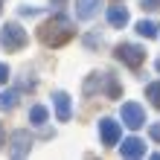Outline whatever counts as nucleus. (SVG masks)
Segmentation results:
<instances>
[{
    "instance_id": "obj_17",
    "label": "nucleus",
    "mask_w": 160,
    "mask_h": 160,
    "mask_svg": "<svg viewBox=\"0 0 160 160\" xmlns=\"http://www.w3.org/2000/svg\"><path fill=\"white\" fill-rule=\"evenodd\" d=\"M6 82H9V67L0 61V84H6Z\"/></svg>"
},
{
    "instance_id": "obj_20",
    "label": "nucleus",
    "mask_w": 160,
    "mask_h": 160,
    "mask_svg": "<svg viewBox=\"0 0 160 160\" xmlns=\"http://www.w3.org/2000/svg\"><path fill=\"white\" fill-rule=\"evenodd\" d=\"M52 3H55V6H61V3H64V0H52Z\"/></svg>"
},
{
    "instance_id": "obj_7",
    "label": "nucleus",
    "mask_w": 160,
    "mask_h": 160,
    "mask_svg": "<svg viewBox=\"0 0 160 160\" xmlns=\"http://www.w3.org/2000/svg\"><path fill=\"white\" fill-rule=\"evenodd\" d=\"M32 152V137L29 131H15L12 134V148H9V154L12 157H26Z\"/></svg>"
},
{
    "instance_id": "obj_16",
    "label": "nucleus",
    "mask_w": 160,
    "mask_h": 160,
    "mask_svg": "<svg viewBox=\"0 0 160 160\" xmlns=\"http://www.w3.org/2000/svg\"><path fill=\"white\" fill-rule=\"evenodd\" d=\"M148 137H152L154 143H160V122H152V125H148Z\"/></svg>"
},
{
    "instance_id": "obj_4",
    "label": "nucleus",
    "mask_w": 160,
    "mask_h": 160,
    "mask_svg": "<svg viewBox=\"0 0 160 160\" xmlns=\"http://www.w3.org/2000/svg\"><path fill=\"white\" fill-rule=\"evenodd\" d=\"M119 119H122V125H128L131 131H137V128L146 125V108L137 105V102H125V105L119 108Z\"/></svg>"
},
{
    "instance_id": "obj_15",
    "label": "nucleus",
    "mask_w": 160,
    "mask_h": 160,
    "mask_svg": "<svg viewBox=\"0 0 160 160\" xmlns=\"http://www.w3.org/2000/svg\"><path fill=\"white\" fill-rule=\"evenodd\" d=\"M137 35H143V38H154V35H157V23L143 18V21L137 23Z\"/></svg>"
},
{
    "instance_id": "obj_14",
    "label": "nucleus",
    "mask_w": 160,
    "mask_h": 160,
    "mask_svg": "<svg viewBox=\"0 0 160 160\" xmlns=\"http://www.w3.org/2000/svg\"><path fill=\"white\" fill-rule=\"evenodd\" d=\"M18 105V90H3L0 93V111H12Z\"/></svg>"
},
{
    "instance_id": "obj_13",
    "label": "nucleus",
    "mask_w": 160,
    "mask_h": 160,
    "mask_svg": "<svg viewBox=\"0 0 160 160\" xmlns=\"http://www.w3.org/2000/svg\"><path fill=\"white\" fill-rule=\"evenodd\" d=\"M146 99L152 102V108H160V82H148L146 84Z\"/></svg>"
},
{
    "instance_id": "obj_18",
    "label": "nucleus",
    "mask_w": 160,
    "mask_h": 160,
    "mask_svg": "<svg viewBox=\"0 0 160 160\" xmlns=\"http://www.w3.org/2000/svg\"><path fill=\"white\" fill-rule=\"evenodd\" d=\"M143 9H160V0H140Z\"/></svg>"
},
{
    "instance_id": "obj_6",
    "label": "nucleus",
    "mask_w": 160,
    "mask_h": 160,
    "mask_svg": "<svg viewBox=\"0 0 160 160\" xmlns=\"http://www.w3.org/2000/svg\"><path fill=\"white\" fill-rule=\"evenodd\" d=\"M119 137H122V125L117 119H111V117H102L99 119V140H102V146H117L119 143Z\"/></svg>"
},
{
    "instance_id": "obj_19",
    "label": "nucleus",
    "mask_w": 160,
    "mask_h": 160,
    "mask_svg": "<svg viewBox=\"0 0 160 160\" xmlns=\"http://www.w3.org/2000/svg\"><path fill=\"white\" fill-rule=\"evenodd\" d=\"M0 146H3V125H0Z\"/></svg>"
},
{
    "instance_id": "obj_10",
    "label": "nucleus",
    "mask_w": 160,
    "mask_h": 160,
    "mask_svg": "<svg viewBox=\"0 0 160 160\" xmlns=\"http://www.w3.org/2000/svg\"><path fill=\"white\" fill-rule=\"evenodd\" d=\"M96 12H99V0H76V18L90 21Z\"/></svg>"
},
{
    "instance_id": "obj_3",
    "label": "nucleus",
    "mask_w": 160,
    "mask_h": 160,
    "mask_svg": "<svg viewBox=\"0 0 160 160\" xmlns=\"http://www.w3.org/2000/svg\"><path fill=\"white\" fill-rule=\"evenodd\" d=\"M26 29L21 23H15V21H9L3 23V29H0V44H3V50L6 52H18V50H23L26 47Z\"/></svg>"
},
{
    "instance_id": "obj_2",
    "label": "nucleus",
    "mask_w": 160,
    "mask_h": 160,
    "mask_svg": "<svg viewBox=\"0 0 160 160\" xmlns=\"http://www.w3.org/2000/svg\"><path fill=\"white\" fill-rule=\"evenodd\" d=\"M96 90L99 93L105 90L111 99H117L122 88H119V82L111 76V73H90V79L84 82V96H90V93H96Z\"/></svg>"
},
{
    "instance_id": "obj_5",
    "label": "nucleus",
    "mask_w": 160,
    "mask_h": 160,
    "mask_svg": "<svg viewBox=\"0 0 160 160\" xmlns=\"http://www.w3.org/2000/svg\"><path fill=\"white\" fill-rule=\"evenodd\" d=\"M117 58L122 61V64H128V67H140V64L146 61V50L143 47H137V44H128V41H122L119 47H117Z\"/></svg>"
},
{
    "instance_id": "obj_21",
    "label": "nucleus",
    "mask_w": 160,
    "mask_h": 160,
    "mask_svg": "<svg viewBox=\"0 0 160 160\" xmlns=\"http://www.w3.org/2000/svg\"><path fill=\"white\" fill-rule=\"evenodd\" d=\"M157 70H160V58H157Z\"/></svg>"
},
{
    "instance_id": "obj_8",
    "label": "nucleus",
    "mask_w": 160,
    "mask_h": 160,
    "mask_svg": "<svg viewBox=\"0 0 160 160\" xmlns=\"http://www.w3.org/2000/svg\"><path fill=\"white\" fill-rule=\"evenodd\" d=\"M52 108H55V117H58V122H67L73 117V105H70V96L64 90H55L52 93Z\"/></svg>"
},
{
    "instance_id": "obj_1",
    "label": "nucleus",
    "mask_w": 160,
    "mask_h": 160,
    "mask_svg": "<svg viewBox=\"0 0 160 160\" xmlns=\"http://www.w3.org/2000/svg\"><path fill=\"white\" fill-rule=\"evenodd\" d=\"M73 21L67 15H52L50 21H47L41 29H38V38L44 47H61V44H67L73 38Z\"/></svg>"
},
{
    "instance_id": "obj_12",
    "label": "nucleus",
    "mask_w": 160,
    "mask_h": 160,
    "mask_svg": "<svg viewBox=\"0 0 160 160\" xmlns=\"http://www.w3.org/2000/svg\"><path fill=\"white\" fill-rule=\"evenodd\" d=\"M47 119H50V111H47L44 105H32L29 108V122L32 125H44Z\"/></svg>"
},
{
    "instance_id": "obj_11",
    "label": "nucleus",
    "mask_w": 160,
    "mask_h": 160,
    "mask_svg": "<svg viewBox=\"0 0 160 160\" xmlns=\"http://www.w3.org/2000/svg\"><path fill=\"white\" fill-rule=\"evenodd\" d=\"M108 23L114 26V29H122V26L128 23V9L125 6H111L108 9Z\"/></svg>"
},
{
    "instance_id": "obj_9",
    "label": "nucleus",
    "mask_w": 160,
    "mask_h": 160,
    "mask_svg": "<svg viewBox=\"0 0 160 160\" xmlns=\"http://www.w3.org/2000/svg\"><path fill=\"white\" fill-rule=\"evenodd\" d=\"M119 154H122V157H143V154H146V143H143L140 137H128V140H122Z\"/></svg>"
}]
</instances>
